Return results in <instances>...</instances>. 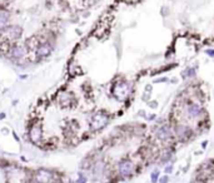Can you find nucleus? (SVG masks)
I'll return each instance as SVG.
<instances>
[{
    "mask_svg": "<svg viewBox=\"0 0 214 183\" xmlns=\"http://www.w3.org/2000/svg\"><path fill=\"white\" fill-rule=\"evenodd\" d=\"M205 53L208 54L209 56H214V50L213 49H208V50H205Z\"/></svg>",
    "mask_w": 214,
    "mask_h": 183,
    "instance_id": "obj_16",
    "label": "nucleus"
},
{
    "mask_svg": "<svg viewBox=\"0 0 214 183\" xmlns=\"http://www.w3.org/2000/svg\"><path fill=\"white\" fill-rule=\"evenodd\" d=\"M10 21V13L6 10H0V31L4 30L9 25Z\"/></svg>",
    "mask_w": 214,
    "mask_h": 183,
    "instance_id": "obj_12",
    "label": "nucleus"
},
{
    "mask_svg": "<svg viewBox=\"0 0 214 183\" xmlns=\"http://www.w3.org/2000/svg\"><path fill=\"white\" fill-rule=\"evenodd\" d=\"M29 139L35 143V144H39L43 142V129L39 124H33L31 128L29 129Z\"/></svg>",
    "mask_w": 214,
    "mask_h": 183,
    "instance_id": "obj_4",
    "label": "nucleus"
},
{
    "mask_svg": "<svg viewBox=\"0 0 214 183\" xmlns=\"http://www.w3.org/2000/svg\"><path fill=\"white\" fill-rule=\"evenodd\" d=\"M166 80H168V78H160V79L155 80V83H160V82H166Z\"/></svg>",
    "mask_w": 214,
    "mask_h": 183,
    "instance_id": "obj_17",
    "label": "nucleus"
},
{
    "mask_svg": "<svg viewBox=\"0 0 214 183\" xmlns=\"http://www.w3.org/2000/svg\"><path fill=\"white\" fill-rule=\"evenodd\" d=\"M149 105L151 107V108H155V107H157V102H151V103L149 104Z\"/></svg>",
    "mask_w": 214,
    "mask_h": 183,
    "instance_id": "obj_19",
    "label": "nucleus"
},
{
    "mask_svg": "<svg viewBox=\"0 0 214 183\" xmlns=\"http://www.w3.org/2000/svg\"><path fill=\"white\" fill-rule=\"evenodd\" d=\"M130 92V85L126 83V82H120L115 85V89H114V94L117 95L118 99H124L128 97Z\"/></svg>",
    "mask_w": 214,
    "mask_h": 183,
    "instance_id": "obj_7",
    "label": "nucleus"
},
{
    "mask_svg": "<svg viewBox=\"0 0 214 183\" xmlns=\"http://www.w3.org/2000/svg\"><path fill=\"white\" fill-rule=\"evenodd\" d=\"M1 33L5 35L6 40H18L21 35H23V28L19 25H8L4 30H1Z\"/></svg>",
    "mask_w": 214,
    "mask_h": 183,
    "instance_id": "obj_3",
    "label": "nucleus"
},
{
    "mask_svg": "<svg viewBox=\"0 0 214 183\" xmlns=\"http://www.w3.org/2000/svg\"><path fill=\"white\" fill-rule=\"evenodd\" d=\"M3 1H10V0H3Z\"/></svg>",
    "mask_w": 214,
    "mask_h": 183,
    "instance_id": "obj_23",
    "label": "nucleus"
},
{
    "mask_svg": "<svg viewBox=\"0 0 214 183\" xmlns=\"http://www.w3.org/2000/svg\"><path fill=\"white\" fill-rule=\"evenodd\" d=\"M10 53V56L13 59H23L25 55H26V49H25L24 45H20V44H15L12 46V49L9 50Z\"/></svg>",
    "mask_w": 214,
    "mask_h": 183,
    "instance_id": "obj_9",
    "label": "nucleus"
},
{
    "mask_svg": "<svg viewBox=\"0 0 214 183\" xmlns=\"http://www.w3.org/2000/svg\"><path fill=\"white\" fill-rule=\"evenodd\" d=\"M165 172H166V173H170V172H172V166H168V167H166V168H165Z\"/></svg>",
    "mask_w": 214,
    "mask_h": 183,
    "instance_id": "obj_18",
    "label": "nucleus"
},
{
    "mask_svg": "<svg viewBox=\"0 0 214 183\" xmlns=\"http://www.w3.org/2000/svg\"><path fill=\"white\" fill-rule=\"evenodd\" d=\"M34 178L37 183H50L53 179V172L48 169H38L34 173Z\"/></svg>",
    "mask_w": 214,
    "mask_h": 183,
    "instance_id": "obj_6",
    "label": "nucleus"
},
{
    "mask_svg": "<svg viewBox=\"0 0 214 183\" xmlns=\"http://www.w3.org/2000/svg\"><path fill=\"white\" fill-rule=\"evenodd\" d=\"M4 118H5V114L1 113V114H0V119H4Z\"/></svg>",
    "mask_w": 214,
    "mask_h": 183,
    "instance_id": "obj_22",
    "label": "nucleus"
},
{
    "mask_svg": "<svg viewBox=\"0 0 214 183\" xmlns=\"http://www.w3.org/2000/svg\"><path fill=\"white\" fill-rule=\"evenodd\" d=\"M203 108L200 104L198 103H188L187 108H185V113L187 116L190 118V119H195V118H199L203 114Z\"/></svg>",
    "mask_w": 214,
    "mask_h": 183,
    "instance_id": "obj_5",
    "label": "nucleus"
},
{
    "mask_svg": "<svg viewBox=\"0 0 214 183\" xmlns=\"http://www.w3.org/2000/svg\"><path fill=\"white\" fill-rule=\"evenodd\" d=\"M108 122H109V117L105 113L103 112L95 113L92 118V122H90V128L93 131H100V129H103L108 124Z\"/></svg>",
    "mask_w": 214,
    "mask_h": 183,
    "instance_id": "obj_2",
    "label": "nucleus"
},
{
    "mask_svg": "<svg viewBox=\"0 0 214 183\" xmlns=\"http://www.w3.org/2000/svg\"><path fill=\"white\" fill-rule=\"evenodd\" d=\"M134 171H135V166L130 159H123L118 163V172L122 178L132 177Z\"/></svg>",
    "mask_w": 214,
    "mask_h": 183,
    "instance_id": "obj_1",
    "label": "nucleus"
},
{
    "mask_svg": "<svg viewBox=\"0 0 214 183\" xmlns=\"http://www.w3.org/2000/svg\"><path fill=\"white\" fill-rule=\"evenodd\" d=\"M155 135H157V138L159 141L165 142V141H169V139L173 137V131L168 125H162V127L158 128V131L155 132Z\"/></svg>",
    "mask_w": 214,
    "mask_h": 183,
    "instance_id": "obj_8",
    "label": "nucleus"
},
{
    "mask_svg": "<svg viewBox=\"0 0 214 183\" xmlns=\"http://www.w3.org/2000/svg\"><path fill=\"white\" fill-rule=\"evenodd\" d=\"M78 183H85V178H83V177H82L80 179H79V182H78Z\"/></svg>",
    "mask_w": 214,
    "mask_h": 183,
    "instance_id": "obj_21",
    "label": "nucleus"
},
{
    "mask_svg": "<svg viewBox=\"0 0 214 183\" xmlns=\"http://www.w3.org/2000/svg\"><path fill=\"white\" fill-rule=\"evenodd\" d=\"M105 168H107V164H105L104 161L99 159L94 163V172H95V173H101V172L105 171Z\"/></svg>",
    "mask_w": 214,
    "mask_h": 183,
    "instance_id": "obj_13",
    "label": "nucleus"
},
{
    "mask_svg": "<svg viewBox=\"0 0 214 183\" xmlns=\"http://www.w3.org/2000/svg\"><path fill=\"white\" fill-rule=\"evenodd\" d=\"M52 50H53V45L50 44L49 41H45V43H43V44H40L38 46L37 55L39 56V58H45V56H48L50 53H52Z\"/></svg>",
    "mask_w": 214,
    "mask_h": 183,
    "instance_id": "obj_11",
    "label": "nucleus"
},
{
    "mask_svg": "<svg viewBox=\"0 0 214 183\" xmlns=\"http://www.w3.org/2000/svg\"><path fill=\"white\" fill-rule=\"evenodd\" d=\"M174 133H175V135L179 139L184 141V139H187L188 135L190 134V129L188 128L185 124H178V125H175V128H174Z\"/></svg>",
    "mask_w": 214,
    "mask_h": 183,
    "instance_id": "obj_10",
    "label": "nucleus"
},
{
    "mask_svg": "<svg viewBox=\"0 0 214 183\" xmlns=\"http://www.w3.org/2000/svg\"><path fill=\"white\" fill-rule=\"evenodd\" d=\"M160 181H162L160 183H166V182H168V178H166V177H163V178L160 179Z\"/></svg>",
    "mask_w": 214,
    "mask_h": 183,
    "instance_id": "obj_20",
    "label": "nucleus"
},
{
    "mask_svg": "<svg viewBox=\"0 0 214 183\" xmlns=\"http://www.w3.org/2000/svg\"><path fill=\"white\" fill-rule=\"evenodd\" d=\"M195 75V69L194 68H187L185 70L183 71V77L184 78H192Z\"/></svg>",
    "mask_w": 214,
    "mask_h": 183,
    "instance_id": "obj_14",
    "label": "nucleus"
},
{
    "mask_svg": "<svg viewBox=\"0 0 214 183\" xmlns=\"http://www.w3.org/2000/svg\"><path fill=\"white\" fill-rule=\"evenodd\" d=\"M158 176H159V171H155V172H153V173H151V182H153V183L157 182Z\"/></svg>",
    "mask_w": 214,
    "mask_h": 183,
    "instance_id": "obj_15",
    "label": "nucleus"
}]
</instances>
